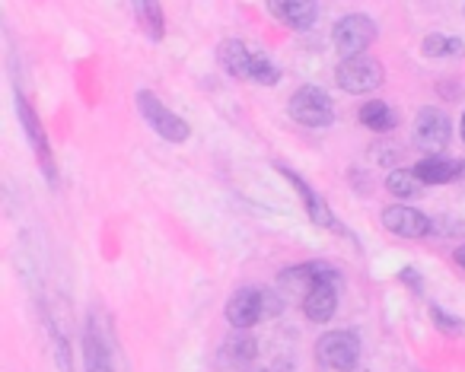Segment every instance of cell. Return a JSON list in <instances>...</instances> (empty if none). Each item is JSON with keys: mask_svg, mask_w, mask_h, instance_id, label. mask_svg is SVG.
Masks as SVG:
<instances>
[{"mask_svg": "<svg viewBox=\"0 0 465 372\" xmlns=\"http://www.w3.org/2000/svg\"><path fill=\"white\" fill-rule=\"evenodd\" d=\"M137 109H141L143 122H147L150 128H153L156 134L163 137V141H169V143H185L188 134H192V128H188L185 118H179L175 112H169L166 105H163L160 99L153 96V93H147V90L137 93Z\"/></svg>", "mask_w": 465, "mask_h": 372, "instance_id": "7", "label": "cell"}, {"mask_svg": "<svg viewBox=\"0 0 465 372\" xmlns=\"http://www.w3.org/2000/svg\"><path fill=\"white\" fill-rule=\"evenodd\" d=\"M220 67H223L230 77L246 80V83H259V86H274L281 80V67L268 58L259 48H249L242 39H226L217 48Z\"/></svg>", "mask_w": 465, "mask_h": 372, "instance_id": "1", "label": "cell"}, {"mask_svg": "<svg viewBox=\"0 0 465 372\" xmlns=\"http://www.w3.org/2000/svg\"><path fill=\"white\" fill-rule=\"evenodd\" d=\"M462 179H465V162H462Z\"/></svg>", "mask_w": 465, "mask_h": 372, "instance_id": "26", "label": "cell"}, {"mask_svg": "<svg viewBox=\"0 0 465 372\" xmlns=\"http://www.w3.org/2000/svg\"><path fill=\"white\" fill-rule=\"evenodd\" d=\"M462 48H465L462 39H456V35H443V33H433L420 42L424 58H456V54H462Z\"/></svg>", "mask_w": 465, "mask_h": 372, "instance_id": "20", "label": "cell"}, {"mask_svg": "<svg viewBox=\"0 0 465 372\" xmlns=\"http://www.w3.org/2000/svg\"><path fill=\"white\" fill-rule=\"evenodd\" d=\"M52 338H54V353H58L61 372H71V347H67V340L61 338V334L54 331V328H52Z\"/></svg>", "mask_w": 465, "mask_h": 372, "instance_id": "22", "label": "cell"}, {"mask_svg": "<svg viewBox=\"0 0 465 372\" xmlns=\"http://www.w3.org/2000/svg\"><path fill=\"white\" fill-rule=\"evenodd\" d=\"M376 42V23L367 14H348L335 23L331 29V45L338 48L341 58H354L363 54Z\"/></svg>", "mask_w": 465, "mask_h": 372, "instance_id": "5", "label": "cell"}, {"mask_svg": "<svg viewBox=\"0 0 465 372\" xmlns=\"http://www.w3.org/2000/svg\"><path fill=\"white\" fill-rule=\"evenodd\" d=\"M462 141H465V115H462Z\"/></svg>", "mask_w": 465, "mask_h": 372, "instance_id": "25", "label": "cell"}, {"mask_svg": "<svg viewBox=\"0 0 465 372\" xmlns=\"http://www.w3.org/2000/svg\"><path fill=\"white\" fill-rule=\"evenodd\" d=\"M414 175H418L424 185H450V181L462 179V162L446 160V156H424V160L414 166Z\"/></svg>", "mask_w": 465, "mask_h": 372, "instance_id": "14", "label": "cell"}, {"mask_svg": "<svg viewBox=\"0 0 465 372\" xmlns=\"http://www.w3.org/2000/svg\"><path fill=\"white\" fill-rule=\"evenodd\" d=\"M361 124L376 131V134H389V131L399 124V115H395L389 103H367L361 109Z\"/></svg>", "mask_w": 465, "mask_h": 372, "instance_id": "18", "label": "cell"}, {"mask_svg": "<svg viewBox=\"0 0 465 372\" xmlns=\"http://www.w3.org/2000/svg\"><path fill=\"white\" fill-rule=\"evenodd\" d=\"M401 280H405V287H411L414 293H420V289H424V287H420V274H418L414 268H405V270H401Z\"/></svg>", "mask_w": 465, "mask_h": 372, "instance_id": "23", "label": "cell"}, {"mask_svg": "<svg viewBox=\"0 0 465 372\" xmlns=\"http://www.w3.org/2000/svg\"><path fill=\"white\" fill-rule=\"evenodd\" d=\"M456 264H459V268H465V245H459V249H456Z\"/></svg>", "mask_w": 465, "mask_h": 372, "instance_id": "24", "label": "cell"}, {"mask_svg": "<svg viewBox=\"0 0 465 372\" xmlns=\"http://www.w3.org/2000/svg\"><path fill=\"white\" fill-rule=\"evenodd\" d=\"M430 318H433V325H437L443 334H462V328H465L462 321L452 318V315H446L440 306H430Z\"/></svg>", "mask_w": 465, "mask_h": 372, "instance_id": "21", "label": "cell"}, {"mask_svg": "<svg viewBox=\"0 0 465 372\" xmlns=\"http://www.w3.org/2000/svg\"><path fill=\"white\" fill-rule=\"evenodd\" d=\"M255 357H259V344H255V338H249V334H232L230 340H226L223 347V363L230 366H252Z\"/></svg>", "mask_w": 465, "mask_h": 372, "instance_id": "17", "label": "cell"}, {"mask_svg": "<svg viewBox=\"0 0 465 372\" xmlns=\"http://www.w3.org/2000/svg\"><path fill=\"white\" fill-rule=\"evenodd\" d=\"M382 226L401 239H424V236H430V230H433L430 217H424V213L408 204L386 207V210H382Z\"/></svg>", "mask_w": 465, "mask_h": 372, "instance_id": "10", "label": "cell"}, {"mask_svg": "<svg viewBox=\"0 0 465 372\" xmlns=\"http://www.w3.org/2000/svg\"><path fill=\"white\" fill-rule=\"evenodd\" d=\"M268 14H272L278 23H284V26L303 33V29L316 26L319 4L316 0H268Z\"/></svg>", "mask_w": 465, "mask_h": 372, "instance_id": "12", "label": "cell"}, {"mask_svg": "<svg viewBox=\"0 0 465 372\" xmlns=\"http://www.w3.org/2000/svg\"><path fill=\"white\" fill-rule=\"evenodd\" d=\"M316 357L325 369L351 372L361 363V338H357L354 331H348V328H344V331H329L319 338Z\"/></svg>", "mask_w": 465, "mask_h": 372, "instance_id": "4", "label": "cell"}, {"mask_svg": "<svg viewBox=\"0 0 465 372\" xmlns=\"http://www.w3.org/2000/svg\"><path fill=\"white\" fill-rule=\"evenodd\" d=\"M450 137H452V122L443 109L427 105V109L418 112V118H414V143H418L424 153L440 156L450 147Z\"/></svg>", "mask_w": 465, "mask_h": 372, "instance_id": "8", "label": "cell"}, {"mask_svg": "<svg viewBox=\"0 0 465 372\" xmlns=\"http://www.w3.org/2000/svg\"><path fill=\"white\" fill-rule=\"evenodd\" d=\"M287 112L303 128H329L335 122V105H331L329 93L319 86H300L287 103Z\"/></svg>", "mask_w": 465, "mask_h": 372, "instance_id": "2", "label": "cell"}, {"mask_svg": "<svg viewBox=\"0 0 465 372\" xmlns=\"http://www.w3.org/2000/svg\"><path fill=\"white\" fill-rule=\"evenodd\" d=\"M386 188H389V194H395V198L411 201L424 191V181L414 175V169H392V172L386 175Z\"/></svg>", "mask_w": 465, "mask_h": 372, "instance_id": "19", "label": "cell"}, {"mask_svg": "<svg viewBox=\"0 0 465 372\" xmlns=\"http://www.w3.org/2000/svg\"><path fill=\"white\" fill-rule=\"evenodd\" d=\"M274 169H278V172L284 175V179L293 185V191L300 194V201H303V210H306V217H310L316 226H331V230H335V226H338V220H335V213H331L329 207H325L322 194H316V191H312V188L306 185V181L300 179V175L293 172V169L281 166V162H278V166H274Z\"/></svg>", "mask_w": 465, "mask_h": 372, "instance_id": "13", "label": "cell"}, {"mask_svg": "<svg viewBox=\"0 0 465 372\" xmlns=\"http://www.w3.org/2000/svg\"><path fill=\"white\" fill-rule=\"evenodd\" d=\"M303 312H306V318L316 321V325L331 321V315L338 312V277H322V280H316L306 289Z\"/></svg>", "mask_w": 465, "mask_h": 372, "instance_id": "11", "label": "cell"}, {"mask_svg": "<svg viewBox=\"0 0 465 372\" xmlns=\"http://www.w3.org/2000/svg\"><path fill=\"white\" fill-rule=\"evenodd\" d=\"M131 4H134L137 23L143 26V33L153 42H160L166 35V16H163L160 0H131Z\"/></svg>", "mask_w": 465, "mask_h": 372, "instance_id": "16", "label": "cell"}, {"mask_svg": "<svg viewBox=\"0 0 465 372\" xmlns=\"http://www.w3.org/2000/svg\"><path fill=\"white\" fill-rule=\"evenodd\" d=\"M84 372H115L109 344L96 331V321H90V328L84 334Z\"/></svg>", "mask_w": 465, "mask_h": 372, "instance_id": "15", "label": "cell"}, {"mask_svg": "<svg viewBox=\"0 0 465 372\" xmlns=\"http://www.w3.org/2000/svg\"><path fill=\"white\" fill-rule=\"evenodd\" d=\"M16 115H20V124H23V131H26L29 143H33L35 156H39L42 172H45V179L54 185V179H58V166H54V156H52V147H48L45 128H42L39 115H35V109L29 105V99L23 96L20 90H16Z\"/></svg>", "mask_w": 465, "mask_h": 372, "instance_id": "9", "label": "cell"}, {"mask_svg": "<svg viewBox=\"0 0 465 372\" xmlns=\"http://www.w3.org/2000/svg\"><path fill=\"white\" fill-rule=\"evenodd\" d=\"M386 71L376 58L370 54H354V58H344L335 71V83L341 86L351 96H363V93H373L376 86H382Z\"/></svg>", "mask_w": 465, "mask_h": 372, "instance_id": "3", "label": "cell"}, {"mask_svg": "<svg viewBox=\"0 0 465 372\" xmlns=\"http://www.w3.org/2000/svg\"><path fill=\"white\" fill-rule=\"evenodd\" d=\"M274 299L259 287H242L230 296L226 302V321H230L236 331H246V328H255L268 312H272Z\"/></svg>", "mask_w": 465, "mask_h": 372, "instance_id": "6", "label": "cell"}]
</instances>
